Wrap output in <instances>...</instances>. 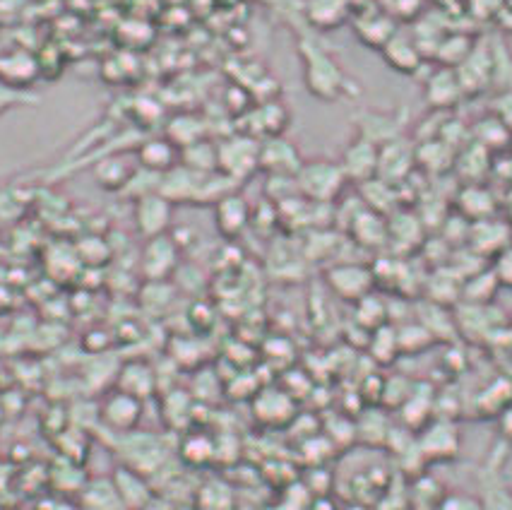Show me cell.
Listing matches in <instances>:
<instances>
[{
    "mask_svg": "<svg viewBox=\"0 0 512 510\" xmlns=\"http://www.w3.org/2000/svg\"><path fill=\"white\" fill-rule=\"evenodd\" d=\"M140 417L142 400L128 393H121V390L111 393L104 400V405H101V421L111 431H116V434H133L135 426L140 424Z\"/></svg>",
    "mask_w": 512,
    "mask_h": 510,
    "instance_id": "cell-14",
    "label": "cell"
},
{
    "mask_svg": "<svg viewBox=\"0 0 512 510\" xmlns=\"http://www.w3.org/2000/svg\"><path fill=\"white\" fill-rule=\"evenodd\" d=\"M164 138H169L178 150H183V147H190L195 145V142L205 140V121L193 114H178L171 118L169 126H166Z\"/></svg>",
    "mask_w": 512,
    "mask_h": 510,
    "instance_id": "cell-30",
    "label": "cell"
},
{
    "mask_svg": "<svg viewBox=\"0 0 512 510\" xmlns=\"http://www.w3.org/2000/svg\"><path fill=\"white\" fill-rule=\"evenodd\" d=\"M500 8H503V0H469V13L476 20H493Z\"/></svg>",
    "mask_w": 512,
    "mask_h": 510,
    "instance_id": "cell-42",
    "label": "cell"
},
{
    "mask_svg": "<svg viewBox=\"0 0 512 510\" xmlns=\"http://www.w3.org/2000/svg\"><path fill=\"white\" fill-rule=\"evenodd\" d=\"M498 431L505 441H512V400L498 412Z\"/></svg>",
    "mask_w": 512,
    "mask_h": 510,
    "instance_id": "cell-43",
    "label": "cell"
},
{
    "mask_svg": "<svg viewBox=\"0 0 512 510\" xmlns=\"http://www.w3.org/2000/svg\"><path fill=\"white\" fill-rule=\"evenodd\" d=\"M493 22H496V27L500 29V32H505V34H512V10L510 8H500L498 10V15L493 17Z\"/></svg>",
    "mask_w": 512,
    "mask_h": 510,
    "instance_id": "cell-44",
    "label": "cell"
},
{
    "mask_svg": "<svg viewBox=\"0 0 512 510\" xmlns=\"http://www.w3.org/2000/svg\"><path fill=\"white\" fill-rule=\"evenodd\" d=\"M378 195H383L385 193V200H388V203L385 205H380V203H375L373 198H363V203L368 205V210L371 212H375V215H388V212L392 210V207L397 205V186H392V183H388V181H383V179H378ZM383 200V198H380Z\"/></svg>",
    "mask_w": 512,
    "mask_h": 510,
    "instance_id": "cell-40",
    "label": "cell"
},
{
    "mask_svg": "<svg viewBox=\"0 0 512 510\" xmlns=\"http://www.w3.org/2000/svg\"><path fill=\"white\" fill-rule=\"evenodd\" d=\"M351 17L349 0H308L306 20L320 32H332Z\"/></svg>",
    "mask_w": 512,
    "mask_h": 510,
    "instance_id": "cell-21",
    "label": "cell"
},
{
    "mask_svg": "<svg viewBox=\"0 0 512 510\" xmlns=\"http://www.w3.org/2000/svg\"><path fill=\"white\" fill-rule=\"evenodd\" d=\"M303 166L301 152L294 142H289L284 135L279 138L260 140L258 152V171H265L267 176H284V179H296Z\"/></svg>",
    "mask_w": 512,
    "mask_h": 510,
    "instance_id": "cell-6",
    "label": "cell"
},
{
    "mask_svg": "<svg viewBox=\"0 0 512 510\" xmlns=\"http://www.w3.org/2000/svg\"><path fill=\"white\" fill-rule=\"evenodd\" d=\"M303 82L311 97L320 102H339L347 94L349 77L335 58L313 41H301Z\"/></svg>",
    "mask_w": 512,
    "mask_h": 510,
    "instance_id": "cell-1",
    "label": "cell"
},
{
    "mask_svg": "<svg viewBox=\"0 0 512 510\" xmlns=\"http://www.w3.org/2000/svg\"><path fill=\"white\" fill-rule=\"evenodd\" d=\"M474 44H476V41L472 37H467V34H462V32L445 34V37L440 39L433 61H436L440 68H450V70L460 68V65L467 61L469 53H472Z\"/></svg>",
    "mask_w": 512,
    "mask_h": 510,
    "instance_id": "cell-28",
    "label": "cell"
},
{
    "mask_svg": "<svg viewBox=\"0 0 512 510\" xmlns=\"http://www.w3.org/2000/svg\"><path fill=\"white\" fill-rule=\"evenodd\" d=\"M424 102L431 111L443 114V111H452L455 106L464 102V94L457 80V73L450 68H438L424 80Z\"/></svg>",
    "mask_w": 512,
    "mask_h": 510,
    "instance_id": "cell-12",
    "label": "cell"
},
{
    "mask_svg": "<svg viewBox=\"0 0 512 510\" xmlns=\"http://www.w3.org/2000/svg\"><path fill=\"white\" fill-rule=\"evenodd\" d=\"M351 229H354V236L361 241V246H380L383 241H388V224L368 207L354 217Z\"/></svg>",
    "mask_w": 512,
    "mask_h": 510,
    "instance_id": "cell-32",
    "label": "cell"
},
{
    "mask_svg": "<svg viewBox=\"0 0 512 510\" xmlns=\"http://www.w3.org/2000/svg\"><path fill=\"white\" fill-rule=\"evenodd\" d=\"M467 241L476 255H493L496 258L503 248L510 246V227L496 217L484 219V222H474L469 224Z\"/></svg>",
    "mask_w": 512,
    "mask_h": 510,
    "instance_id": "cell-19",
    "label": "cell"
},
{
    "mask_svg": "<svg viewBox=\"0 0 512 510\" xmlns=\"http://www.w3.org/2000/svg\"><path fill=\"white\" fill-rule=\"evenodd\" d=\"M397 116H385V114H373V111H366L359 118L354 116V126L359 128V138L371 140L373 145H385V142L402 138L400 135V121H395Z\"/></svg>",
    "mask_w": 512,
    "mask_h": 510,
    "instance_id": "cell-25",
    "label": "cell"
},
{
    "mask_svg": "<svg viewBox=\"0 0 512 510\" xmlns=\"http://www.w3.org/2000/svg\"><path fill=\"white\" fill-rule=\"evenodd\" d=\"M157 388V376L147 364H128L123 366L121 373H118V390L121 393H128L138 400H145L150 397Z\"/></svg>",
    "mask_w": 512,
    "mask_h": 510,
    "instance_id": "cell-27",
    "label": "cell"
},
{
    "mask_svg": "<svg viewBox=\"0 0 512 510\" xmlns=\"http://www.w3.org/2000/svg\"><path fill=\"white\" fill-rule=\"evenodd\" d=\"M140 169L150 171V174L164 176L166 171L176 169L181 164V150L171 142L169 138H150V140H142L138 152Z\"/></svg>",
    "mask_w": 512,
    "mask_h": 510,
    "instance_id": "cell-18",
    "label": "cell"
},
{
    "mask_svg": "<svg viewBox=\"0 0 512 510\" xmlns=\"http://www.w3.org/2000/svg\"><path fill=\"white\" fill-rule=\"evenodd\" d=\"M332 292L347 301H361L371 294L373 289V272L361 268V265H337L327 272Z\"/></svg>",
    "mask_w": 512,
    "mask_h": 510,
    "instance_id": "cell-15",
    "label": "cell"
},
{
    "mask_svg": "<svg viewBox=\"0 0 512 510\" xmlns=\"http://www.w3.org/2000/svg\"><path fill=\"white\" fill-rule=\"evenodd\" d=\"M250 224H253V207L241 193L231 191L219 203H214V227L224 239H238Z\"/></svg>",
    "mask_w": 512,
    "mask_h": 510,
    "instance_id": "cell-13",
    "label": "cell"
},
{
    "mask_svg": "<svg viewBox=\"0 0 512 510\" xmlns=\"http://www.w3.org/2000/svg\"><path fill=\"white\" fill-rule=\"evenodd\" d=\"M469 135H472V142H476L479 147H484L488 154L503 152L512 145V135L508 133V128H505L493 114H488L481 118V121H476L474 126L469 128Z\"/></svg>",
    "mask_w": 512,
    "mask_h": 510,
    "instance_id": "cell-26",
    "label": "cell"
},
{
    "mask_svg": "<svg viewBox=\"0 0 512 510\" xmlns=\"http://www.w3.org/2000/svg\"><path fill=\"white\" fill-rule=\"evenodd\" d=\"M253 116H258L255 118V128L246 135L255 140L279 138V135H284V130H287L291 123L289 109L282 102H265L253 111Z\"/></svg>",
    "mask_w": 512,
    "mask_h": 510,
    "instance_id": "cell-22",
    "label": "cell"
},
{
    "mask_svg": "<svg viewBox=\"0 0 512 510\" xmlns=\"http://www.w3.org/2000/svg\"><path fill=\"white\" fill-rule=\"evenodd\" d=\"M291 412H294V402L282 390H263L255 400V414L265 424H282L291 419Z\"/></svg>",
    "mask_w": 512,
    "mask_h": 510,
    "instance_id": "cell-29",
    "label": "cell"
},
{
    "mask_svg": "<svg viewBox=\"0 0 512 510\" xmlns=\"http://www.w3.org/2000/svg\"><path fill=\"white\" fill-rule=\"evenodd\" d=\"M452 169H457V174L467 183H481L486 179L488 171L493 169V154H488L476 142H467L462 150H457L455 166Z\"/></svg>",
    "mask_w": 512,
    "mask_h": 510,
    "instance_id": "cell-24",
    "label": "cell"
},
{
    "mask_svg": "<svg viewBox=\"0 0 512 510\" xmlns=\"http://www.w3.org/2000/svg\"><path fill=\"white\" fill-rule=\"evenodd\" d=\"M178 263H181V246H178L174 236L164 234L145 241L140 270L147 282H169V277L176 275Z\"/></svg>",
    "mask_w": 512,
    "mask_h": 510,
    "instance_id": "cell-4",
    "label": "cell"
},
{
    "mask_svg": "<svg viewBox=\"0 0 512 510\" xmlns=\"http://www.w3.org/2000/svg\"><path fill=\"white\" fill-rule=\"evenodd\" d=\"M491 61H493V85L498 92L512 90V51L503 41L491 44Z\"/></svg>",
    "mask_w": 512,
    "mask_h": 510,
    "instance_id": "cell-35",
    "label": "cell"
},
{
    "mask_svg": "<svg viewBox=\"0 0 512 510\" xmlns=\"http://www.w3.org/2000/svg\"><path fill=\"white\" fill-rule=\"evenodd\" d=\"M82 503H85V510H125L111 479L89 482L82 489Z\"/></svg>",
    "mask_w": 512,
    "mask_h": 510,
    "instance_id": "cell-33",
    "label": "cell"
},
{
    "mask_svg": "<svg viewBox=\"0 0 512 510\" xmlns=\"http://www.w3.org/2000/svg\"><path fill=\"white\" fill-rule=\"evenodd\" d=\"M378 145H373L371 140H363L356 135L354 140L344 147L339 166L344 171V179L363 186V183L373 181L378 176Z\"/></svg>",
    "mask_w": 512,
    "mask_h": 510,
    "instance_id": "cell-9",
    "label": "cell"
},
{
    "mask_svg": "<svg viewBox=\"0 0 512 510\" xmlns=\"http://www.w3.org/2000/svg\"><path fill=\"white\" fill-rule=\"evenodd\" d=\"M493 277L500 287H510L512 289V243L508 248H503L496 258H493Z\"/></svg>",
    "mask_w": 512,
    "mask_h": 510,
    "instance_id": "cell-39",
    "label": "cell"
},
{
    "mask_svg": "<svg viewBox=\"0 0 512 510\" xmlns=\"http://www.w3.org/2000/svg\"><path fill=\"white\" fill-rule=\"evenodd\" d=\"M351 27H354L356 39H359L363 46H368V49H375V51L383 49V46L397 34L395 17L385 13V10L373 8V5L371 8H361L359 13L354 15Z\"/></svg>",
    "mask_w": 512,
    "mask_h": 510,
    "instance_id": "cell-11",
    "label": "cell"
},
{
    "mask_svg": "<svg viewBox=\"0 0 512 510\" xmlns=\"http://www.w3.org/2000/svg\"><path fill=\"white\" fill-rule=\"evenodd\" d=\"M416 166V147L404 138L390 140L378 150V179L400 186L412 176Z\"/></svg>",
    "mask_w": 512,
    "mask_h": 510,
    "instance_id": "cell-10",
    "label": "cell"
},
{
    "mask_svg": "<svg viewBox=\"0 0 512 510\" xmlns=\"http://www.w3.org/2000/svg\"><path fill=\"white\" fill-rule=\"evenodd\" d=\"M39 104V99L32 92H17L13 87L3 85L0 82V116L8 114V111L20 109V106H34Z\"/></svg>",
    "mask_w": 512,
    "mask_h": 510,
    "instance_id": "cell-38",
    "label": "cell"
},
{
    "mask_svg": "<svg viewBox=\"0 0 512 510\" xmlns=\"http://www.w3.org/2000/svg\"><path fill=\"white\" fill-rule=\"evenodd\" d=\"M260 140L250 135H229L217 145V171L231 183L250 179L258 171Z\"/></svg>",
    "mask_w": 512,
    "mask_h": 510,
    "instance_id": "cell-3",
    "label": "cell"
},
{
    "mask_svg": "<svg viewBox=\"0 0 512 510\" xmlns=\"http://www.w3.org/2000/svg\"><path fill=\"white\" fill-rule=\"evenodd\" d=\"M503 5H505V8L512 10V0H503Z\"/></svg>",
    "mask_w": 512,
    "mask_h": 510,
    "instance_id": "cell-45",
    "label": "cell"
},
{
    "mask_svg": "<svg viewBox=\"0 0 512 510\" xmlns=\"http://www.w3.org/2000/svg\"><path fill=\"white\" fill-rule=\"evenodd\" d=\"M94 183L106 193H123L130 179H133L135 169L123 157H104L94 164Z\"/></svg>",
    "mask_w": 512,
    "mask_h": 510,
    "instance_id": "cell-23",
    "label": "cell"
},
{
    "mask_svg": "<svg viewBox=\"0 0 512 510\" xmlns=\"http://www.w3.org/2000/svg\"><path fill=\"white\" fill-rule=\"evenodd\" d=\"M41 80L39 56L27 49H5L0 51V82L13 87L17 92H32V87Z\"/></svg>",
    "mask_w": 512,
    "mask_h": 510,
    "instance_id": "cell-7",
    "label": "cell"
},
{
    "mask_svg": "<svg viewBox=\"0 0 512 510\" xmlns=\"http://www.w3.org/2000/svg\"><path fill=\"white\" fill-rule=\"evenodd\" d=\"M133 224L145 241L169 234L174 224V205L159 193L142 195L133 205Z\"/></svg>",
    "mask_w": 512,
    "mask_h": 510,
    "instance_id": "cell-5",
    "label": "cell"
},
{
    "mask_svg": "<svg viewBox=\"0 0 512 510\" xmlns=\"http://www.w3.org/2000/svg\"><path fill=\"white\" fill-rule=\"evenodd\" d=\"M457 80H460L464 99L479 97L491 90L493 85V61H491V44H474L472 53L467 56L460 68H455Z\"/></svg>",
    "mask_w": 512,
    "mask_h": 510,
    "instance_id": "cell-8",
    "label": "cell"
},
{
    "mask_svg": "<svg viewBox=\"0 0 512 510\" xmlns=\"http://www.w3.org/2000/svg\"><path fill=\"white\" fill-rule=\"evenodd\" d=\"M457 212L469 224L484 222V219L496 217L498 200L484 183H464L462 191L457 193Z\"/></svg>",
    "mask_w": 512,
    "mask_h": 510,
    "instance_id": "cell-17",
    "label": "cell"
},
{
    "mask_svg": "<svg viewBox=\"0 0 512 510\" xmlns=\"http://www.w3.org/2000/svg\"><path fill=\"white\" fill-rule=\"evenodd\" d=\"M421 446L426 448V453L431 455V458H438L440 446H448L450 453L455 455L457 446H460V436H457V429L452 424H431V429L426 431Z\"/></svg>",
    "mask_w": 512,
    "mask_h": 510,
    "instance_id": "cell-36",
    "label": "cell"
},
{
    "mask_svg": "<svg viewBox=\"0 0 512 510\" xmlns=\"http://www.w3.org/2000/svg\"><path fill=\"white\" fill-rule=\"evenodd\" d=\"M380 56H383V61L388 68H392L400 75H416L426 63L424 53L419 51L416 41L409 37V34H402V32H397L395 37L380 49Z\"/></svg>",
    "mask_w": 512,
    "mask_h": 510,
    "instance_id": "cell-16",
    "label": "cell"
},
{
    "mask_svg": "<svg viewBox=\"0 0 512 510\" xmlns=\"http://www.w3.org/2000/svg\"><path fill=\"white\" fill-rule=\"evenodd\" d=\"M181 166L195 174H217V145L210 140H200L181 150Z\"/></svg>",
    "mask_w": 512,
    "mask_h": 510,
    "instance_id": "cell-31",
    "label": "cell"
},
{
    "mask_svg": "<svg viewBox=\"0 0 512 510\" xmlns=\"http://www.w3.org/2000/svg\"><path fill=\"white\" fill-rule=\"evenodd\" d=\"M234 508V491L222 482H207L198 491V508L195 510H231Z\"/></svg>",
    "mask_w": 512,
    "mask_h": 510,
    "instance_id": "cell-34",
    "label": "cell"
},
{
    "mask_svg": "<svg viewBox=\"0 0 512 510\" xmlns=\"http://www.w3.org/2000/svg\"><path fill=\"white\" fill-rule=\"evenodd\" d=\"M296 191L301 198L315 205H330L339 198V193L347 186L344 171L339 162L332 159H313V162H303L296 174Z\"/></svg>",
    "mask_w": 512,
    "mask_h": 510,
    "instance_id": "cell-2",
    "label": "cell"
},
{
    "mask_svg": "<svg viewBox=\"0 0 512 510\" xmlns=\"http://www.w3.org/2000/svg\"><path fill=\"white\" fill-rule=\"evenodd\" d=\"M181 455L190 462V465H207V462L214 460V446L212 441H207V438L193 436L186 441Z\"/></svg>",
    "mask_w": 512,
    "mask_h": 510,
    "instance_id": "cell-37",
    "label": "cell"
},
{
    "mask_svg": "<svg viewBox=\"0 0 512 510\" xmlns=\"http://www.w3.org/2000/svg\"><path fill=\"white\" fill-rule=\"evenodd\" d=\"M111 482L116 486V494L123 501L125 510H145L154 498L145 474L130 470V467H118Z\"/></svg>",
    "mask_w": 512,
    "mask_h": 510,
    "instance_id": "cell-20",
    "label": "cell"
},
{
    "mask_svg": "<svg viewBox=\"0 0 512 510\" xmlns=\"http://www.w3.org/2000/svg\"><path fill=\"white\" fill-rule=\"evenodd\" d=\"M491 114L496 116L512 135V90L496 94V99L491 102Z\"/></svg>",
    "mask_w": 512,
    "mask_h": 510,
    "instance_id": "cell-41",
    "label": "cell"
}]
</instances>
